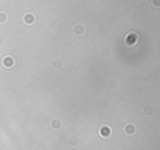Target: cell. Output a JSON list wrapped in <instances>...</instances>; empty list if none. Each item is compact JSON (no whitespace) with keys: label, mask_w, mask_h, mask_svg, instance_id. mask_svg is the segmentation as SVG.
Segmentation results:
<instances>
[{"label":"cell","mask_w":160,"mask_h":150,"mask_svg":"<svg viewBox=\"0 0 160 150\" xmlns=\"http://www.w3.org/2000/svg\"><path fill=\"white\" fill-rule=\"evenodd\" d=\"M70 142H72V143H73V144H76L77 143V139H76V137H70V140H69V143H70Z\"/></svg>","instance_id":"cell-12"},{"label":"cell","mask_w":160,"mask_h":150,"mask_svg":"<svg viewBox=\"0 0 160 150\" xmlns=\"http://www.w3.org/2000/svg\"><path fill=\"white\" fill-rule=\"evenodd\" d=\"M7 18H9V17H7V14L3 13V11H0V24H4L7 21Z\"/></svg>","instance_id":"cell-9"},{"label":"cell","mask_w":160,"mask_h":150,"mask_svg":"<svg viewBox=\"0 0 160 150\" xmlns=\"http://www.w3.org/2000/svg\"><path fill=\"white\" fill-rule=\"evenodd\" d=\"M143 112H145V115H146V117H153L154 108H153V107H150V105H147V107H145Z\"/></svg>","instance_id":"cell-8"},{"label":"cell","mask_w":160,"mask_h":150,"mask_svg":"<svg viewBox=\"0 0 160 150\" xmlns=\"http://www.w3.org/2000/svg\"><path fill=\"white\" fill-rule=\"evenodd\" d=\"M60 66H62L60 62H58V60H56V62H53V67H55V69H58V67H60Z\"/></svg>","instance_id":"cell-11"},{"label":"cell","mask_w":160,"mask_h":150,"mask_svg":"<svg viewBox=\"0 0 160 150\" xmlns=\"http://www.w3.org/2000/svg\"><path fill=\"white\" fill-rule=\"evenodd\" d=\"M2 65H3L4 67H7V69H11V67H14V65H16V60H14L13 56L6 55V56H3V59H2Z\"/></svg>","instance_id":"cell-2"},{"label":"cell","mask_w":160,"mask_h":150,"mask_svg":"<svg viewBox=\"0 0 160 150\" xmlns=\"http://www.w3.org/2000/svg\"><path fill=\"white\" fill-rule=\"evenodd\" d=\"M98 135H100L101 137H108L111 135V128L108 126V125H103V126L98 129Z\"/></svg>","instance_id":"cell-4"},{"label":"cell","mask_w":160,"mask_h":150,"mask_svg":"<svg viewBox=\"0 0 160 150\" xmlns=\"http://www.w3.org/2000/svg\"><path fill=\"white\" fill-rule=\"evenodd\" d=\"M138 42H139V35H138L136 32H128L127 35H125V38H124V43H125L128 48L135 47Z\"/></svg>","instance_id":"cell-1"},{"label":"cell","mask_w":160,"mask_h":150,"mask_svg":"<svg viewBox=\"0 0 160 150\" xmlns=\"http://www.w3.org/2000/svg\"><path fill=\"white\" fill-rule=\"evenodd\" d=\"M23 21L27 25H32V24L35 23V16H34L32 13H25L23 17Z\"/></svg>","instance_id":"cell-3"},{"label":"cell","mask_w":160,"mask_h":150,"mask_svg":"<svg viewBox=\"0 0 160 150\" xmlns=\"http://www.w3.org/2000/svg\"><path fill=\"white\" fill-rule=\"evenodd\" d=\"M49 126L52 128L53 130H58V129H60V128H62V121H60L59 118H53V119H51V122H49Z\"/></svg>","instance_id":"cell-5"},{"label":"cell","mask_w":160,"mask_h":150,"mask_svg":"<svg viewBox=\"0 0 160 150\" xmlns=\"http://www.w3.org/2000/svg\"><path fill=\"white\" fill-rule=\"evenodd\" d=\"M84 31H86V28H84L83 24H76V25L73 27V34H74V35H77V37L83 35Z\"/></svg>","instance_id":"cell-6"},{"label":"cell","mask_w":160,"mask_h":150,"mask_svg":"<svg viewBox=\"0 0 160 150\" xmlns=\"http://www.w3.org/2000/svg\"><path fill=\"white\" fill-rule=\"evenodd\" d=\"M124 132H125L127 135H133L135 132H136V128H135L133 123H127V125L124 126Z\"/></svg>","instance_id":"cell-7"},{"label":"cell","mask_w":160,"mask_h":150,"mask_svg":"<svg viewBox=\"0 0 160 150\" xmlns=\"http://www.w3.org/2000/svg\"><path fill=\"white\" fill-rule=\"evenodd\" d=\"M152 3L154 7H160V0H152Z\"/></svg>","instance_id":"cell-10"}]
</instances>
